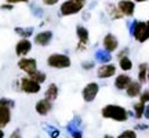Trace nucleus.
<instances>
[{"mask_svg": "<svg viewBox=\"0 0 149 138\" xmlns=\"http://www.w3.org/2000/svg\"><path fill=\"white\" fill-rule=\"evenodd\" d=\"M101 116L107 120H113L117 123H124L128 120L130 112L122 105L117 104H108L101 109Z\"/></svg>", "mask_w": 149, "mask_h": 138, "instance_id": "obj_1", "label": "nucleus"}, {"mask_svg": "<svg viewBox=\"0 0 149 138\" xmlns=\"http://www.w3.org/2000/svg\"><path fill=\"white\" fill-rule=\"evenodd\" d=\"M128 32L134 37V40L138 43H145L149 40V32L146 26V21L134 20L131 24H128Z\"/></svg>", "mask_w": 149, "mask_h": 138, "instance_id": "obj_2", "label": "nucleus"}, {"mask_svg": "<svg viewBox=\"0 0 149 138\" xmlns=\"http://www.w3.org/2000/svg\"><path fill=\"white\" fill-rule=\"evenodd\" d=\"M87 1L86 0H65L59 6V15L72 17L84 10Z\"/></svg>", "mask_w": 149, "mask_h": 138, "instance_id": "obj_3", "label": "nucleus"}, {"mask_svg": "<svg viewBox=\"0 0 149 138\" xmlns=\"http://www.w3.org/2000/svg\"><path fill=\"white\" fill-rule=\"evenodd\" d=\"M47 66L53 69H66L70 68L72 65V59L68 54H62V53H54L50 54L46 59Z\"/></svg>", "mask_w": 149, "mask_h": 138, "instance_id": "obj_4", "label": "nucleus"}, {"mask_svg": "<svg viewBox=\"0 0 149 138\" xmlns=\"http://www.w3.org/2000/svg\"><path fill=\"white\" fill-rule=\"evenodd\" d=\"M18 82H19V91L25 94H39L42 90V84L32 80L29 76H24Z\"/></svg>", "mask_w": 149, "mask_h": 138, "instance_id": "obj_5", "label": "nucleus"}, {"mask_svg": "<svg viewBox=\"0 0 149 138\" xmlns=\"http://www.w3.org/2000/svg\"><path fill=\"white\" fill-rule=\"evenodd\" d=\"M76 36H77V46H76V50L79 51V53H83L86 51V48L88 46V43H90V32H88V29L83 25H77L76 26Z\"/></svg>", "mask_w": 149, "mask_h": 138, "instance_id": "obj_6", "label": "nucleus"}, {"mask_svg": "<svg viewBox=\"0 0 149 138\" xmlns=\"http://www.w3.org/2000/svg\"><path fill=\"white\" fill-rule=\"evenodd\" d=\"M83 120L80 116H74L72 117L68 124H66V131L69 133V135L72 138H83Z\"/></svg>", "mask_w": 149, "mask_h": 138, "instance_id": "obj_7", "label": "nucleus"}, {"mask_svg": "<svg viewBox=\"0 0 149 138\" xmlns=\"http://www.w3.org/2000/svg\"><path fill=\"white\" fill-rule=\"evenodd\" d=\"M100 93V84L97 82H90L83 87L81 90V98L84 102H93Z\"/></svg>", "mask_w": 149, "mask_h": 138, "instance_id": "obj_8", "label": "nucleus"}, {"mask_svg": "<svg viewBox=\"0 0 149 138\" xmlns=\"http://www.w3.org/2000/svg\"><path fill=\"white\" fill-rule=\"evenodd\" d=\"M17 65L24 73L26 75H31L35 70H37V61L36 58H32V57H22V58L18 59Z\"/></svg>", "mask_w": 149, "mask_h": 138, "instance_id": "obj_9", "label": "nucleus"}, {"mask_svg": "<svg viewBox=\"0 0 149 138\" xmlns=\"http://www.w3.org/2000/svg\"><path fill=\"white\" fill-rule=\"evenodd\" d=\"M53 37H54L53 31H50V29L40 31V32H37L33 36V43L36 46H39V47H47L48 44L53 42Z\"/></svg>", "mask_w": 149, "mask_h": 138, "instance_id": "obj_10", "label": "nucleus"}, {"mask_svg": "<svg viewBox=\"0 0 149 138\" xmlns=\"http://www.w3.org/2000/svg\"><path fill=\"white\" fill-rule=\"evenodd\" d=\"M117 72V68L115 64H101L97 69V77L98 79H111Z\"/></svg>", "mask_w": 149, "mask_h": 138, "instance_id": "obj_11", "label": "nucleus"}, {"mask_svg": "<svg viewBox=\"0 0 149 138\" xmlns=\"http://www.w3.org/2000/svg\"><path fill=\"white\" fill-rule=\"evenodd\" d=\"M32 47H33V43L29 40V39H21L18 40L15 44V54L17 57H28V54L32 51Z\"/></svg>", "mask_w": 149, "mask_h": 138, "instance_id": "obj_12", "label": "nucleus"}, {"mask_svg": "<svg viewBox=\"0 0 149 138\" xmlns=\"http://www.w3.org/2000/svg\"><path fill=\"white\" fill-rule=\"evenodd\" d=\"M117 7H119V10L122 11V14L124 15V18L127 17H133L135 14V8H137V4L134 3L133 0H119L116 3Z\"/></svg>", "mask_w": 149, "mask_h": 138, "instance_id": "obj_13", "label": "nucleus"}, {"mask_svg": "<svg viewBox=\"0 0 149 138\" xmlns=\"http://www.w3.org/2000/svg\"><path fill=\"white\" fill-rule=\"evenodd\" d=\"M102 46H104V50H107L109 53H115L119 48V40L113 33H107L102 39Z\"/></svg>", "mask_w": 149, "mask_h": 138, "instance_id": "obj_14", "label": "nucleus"}, {"mask_svg": "<svg viewBox=\"0 0 149 138\" xmlns=\"http://www.w3.org/2000/svg\"><path fill=\"white\" fill-rule=\"evenodd\" d=\"M35 111L40 116H47L48 113L53 111V102L48 101L47 98H42L35 104Z\"/></svg>", "mask_w": 149, "mask_h": 138, "instance_id": "obj_15", "label": "nucleus"}, {"mask_svg": "<svg viewBox=\"0 0 149 138\" xmlns=\"http://www.w3.org/2000/svg\"><path fill=\"white\" fill-rule=\"evenodd\" d=\"M133 82V79H131V76L127 73H120L117 75L116 77H115V82H113V84H115V87H116L119 91H126V89L128 87V84Z\"/></svg>", "mask_w": 149, "mask_h": 138, "instance_id": "obj_16", "label": "nucleus"}, {"mask_svg": "<svg viewBox=\"0 0 149 138\" xmlns=\"http://www.w3.org/2000/svg\"><path fill=\"white\" fill-rule=\"evenodd\" d=\"M105 11H107L108 17L111 18L112 21H119V20L124 18V15L122 14V11L119 10L116 3H107L105 4Z\"/></svg>", "mask_w": 149, "mask_h": 138, "instance_id": "obj_17", "label": "nucleus"}, {"mask_svg": "<svg viewBox=\"0 0 149 138\" xmlns=\"http://www.w3.org/2000/svg\"><path fill=\"white\" fill-rule=\"evenodd\" d=\"M11 108L10 106L0 105V128H6L11 123Z\"/></svg>", "mask_w": 149, "mask_h": 138, "instance_id": "obj_18", "label": "nucleus"}, {"mask_svg": "<svg viewBox=\"0 0 149 138\" xmlns=\"http://www.w3.org/2000/svg\"><path fill=\"white\" fill-rule=\"evenodd\" d=\"M141 93H142V83H139L138 80H133L126 89V95L130 98H137Z\"/></svg>", "mask_w": 149, "mask_h": 138, "instance_id": "obj_19", "label": "nucleus"}, {"mask_svg": "<svg viewBox=\"0 0 149 138\" xmlns=\"http://www.w3.org/2000/svg\"><path fill=\"white\" fill-rule=\"evenodd\" d=\"M59 95V89L58 86L55 84V83H50V84L47 86V89H46V91H44V98H47L48 101L54 102L57 98H58Z\"/></svg>", "mask_w": 149, "mask_h": 138, "instance_id": "obj_20", "label": "nucleus"}, {"mask_svg": "<svg viewBox=\"0 0 149 138\" xmlns=\"http://www.w3.org/2000/svg\"><path fill=\"white\" fill-rule=\"evenodd\" d=\"M94 61L100 64H109L112 61V53L107 50H97L94 53Z\"/></svg>", "mask_w": 149, "mask_h": 138, "instance_id": "obj_21", "label": "nucleus"}, {"mask_svg": "<svg viewBox=\"0 0 149 138\" xmlns=\"http://www.w3.org/2000/svg\"><path fill=\"white\" fill-rule=\"evenodd\" d=\"M14 32L15 35L21 37V39H31L33 36V32H35V29L33 26H28V28H24V26H15L14 28Z\"/></svg>", "mask_w": 149, "mask_h": 138, "instance_id": "obj_22", "label": "nucleus"}, {"mask_svg": "<svg viewBox=\"0 0 149 138\" xmlns=\"http://www.w3.org/2000/svg\"><path fill=\"white\" fill-rule=\"evenodd\" d=\"M138 82L146 83L148 82V62H141L138 66Z\"/></svg>", "mask_w": 149, "mask_h": 138, "instance_id": "obj_23", "label": "nucleus"}, {"mask_svg": "<svg viewBox=\"0 0 149 138\" xmlns=\"http://www.w3.org/2000/svg\"><path fill=\"white\" fill-rule=\"evenodd\" d=\"M133 112H134V117L139 120L144 117V112H145V104H142L141 101L134 102L133 104Z\"/></svg>", "mask_w": 149, "mask_h": 138, "instance_id": "obj_24", "label": "nucleus"}, {"mask_svg": "<svg viewBox=\"0 0 149 138\" xmlns=\"http://www.w3.org/2000/svg\"><path fill=\"white\" fill-rule=\"evenodd\" d=\"M43 128H44V131L50 135V138H59V135H61L59 128H57L55 126H53V124L44 123V124H43Z\"/></svg>", "mask_w": 149, "mask_h": 138, "instance_id": "obj_25", "label": "nucleus"}, {"mask_svg": "<svg viewBox=\"0 0 149 138\" xmlns=\"http://www.w3.org/2000/svg\"><path fill=\"white\" fill-rule=\"evenodd\" d=\"M26 76H29L32 80H35V82H37V83H40V84H43L46 80H47V75L44 73L43 70H35L33 73H31V75H26Z\"/></svg>", "mask_w": 149, "mask_h": 138, "instance_id": "obj_26", "label": "nucleus"}, {"mask_svg": "<svg viewBox=\"0 0 149 138\" xmlns=\"http://www.w3.org/2000/svg\"><path fill=\"white\" fill-rule=\"evenodd\" d=\"M119 68L122 69L123 72H130L133 69V61L128 58V57L119 58Z\"/></svg>", "mask_w": 149, "mask_h": 138, "instance_id": "obj_27", "label": "nucleus"}, {"mask_svg": "<svg viewBox=\"0 0 149 138\" xmlns=\"http://www.w3.org/2000/svg\"><path fill=\"white\" fill-rule=\"evenodd\" d=\"M116 138H138V134L135 130H124Z\"/></svg>", "mask_w": 149, "mask_h": 138, "instance_id": "obj_28", "label": "nucleus"}, {"mask_svg": "<svg viewBox=\"0 0 149 138\" xmlns=\"http://www.w3.org/2000/svg\"><path fill=\"white\" fill-rule=\"evenodd\" d=\"M31 11L33 13V15L37 17V18H42L43 14H44V11H43L42 7H39L36 4H31Z\"/></svg>", "mask_w": 149, "mask_h": 138, "instance_id": "obj_29", "label": "nucleus"}, {"mask_svg": "<svg viewBox=\"0 0 149 138\" xmlns=\"http://www.w3.org/2000/svg\"><path fill=\"white\" fill-rule=\"evenodd\" d=\"M0 105H4V106H10L11 109L15 106V101L11 100V98H7V97H1L0 98Z\"/></svg>", "mask_w": 149, "mask_h": 138, "instance_id": "obj_30", "label": "nucleus"}, {"mask_svg": "<svg viewBox=\"0 0 149 138\" xmlns=\"http://www.w3.org/2000/svg\"><path fill=\"white\" fill-rule=\"evenodd\" d=\"M139 101L142 102V104H149V89L146 90H142V93L139 94Z\"/></svg>", "mask_w": 149, "mask_h": 138, "instance_id": "obj_31", "label": "nucleus"}, {"mask_svg": "<svg viewBox=\"0 0 149 138\" xmlns=\"http://www.w3.org/2000/svg\"><path fill=\"white\" fill-rule=\"evenodd\" d=\"M81 68L84 70H91V69L95 68V62L94 61H83L81 62Z\"/></svg>", "mask_w": 149, "mask_h": 138, "instance_id": "obj_32", "label": "nucleus"}, {"mask_svg": "<svg viewBox=\"0 0 149 138\" xmlns=\"http://www.w3.org/2000/svg\"><path fill=\"white\" fill-rule=\"evenodd\" d=\"M134 128H135V131H137V130H139V131H145V130H148L149 128V124H146V123H137V124L134 126Z\"/></svg>", "mask_w": 149, "mask_h": 138, "instance_id": "obj_33", "label": "nucleus"}, {"mask_svg": "<svg viewBox=\"0 0 149 138\" xmlns=\"http://www.w3.org/2000/svg\"><path fill=\"white\" fill-rule=\"evenodd\" d=\"M42 3L46 7H54V6H57L59 3V0H42Z\"/></svg>", "mask_w": 149, "mask_h": 138, "instance_id": "obj_34", "label": "nucleus"}, {"mask_svg": "<svg viewBox=\"0 0 149 138\" xmlns=\"http://www.w3.org/2000/svg\"><path fill=\"white\" fill-rule=\"evenodd\" d=\"M0 10H3V11H13V10H14V4H11V3H3V4L0 6Z\"/></svg>", "mask_w": 149, "mask_h": 138, "instance_id": "obj_35", "label": "nucleus"}, {"mask_svg": "<svg viewBox=\"0 0 149 138\" xmlns=\"http://www.w3.org/2000/svg\"><path fill=\"white\" fill-rule=\"evenodd\" d=\"M128 53H130V48L124 47L120 50V53H117V58H123V57H128Z\"/></svg>", "mask_w": 149, "mask_h": 138, "instance_id": "obj_36", "label": "nucleus"}, {"mask_svg": "<svg viewBox=\"0 0 149 138\" xmlns=\"http://www.w3.org/2000/svg\"><path fill=\"white\" fill-rule=\"evenodd\" d=\"M6 3H11V4H18V3H29V0H6Z\"/></svg>", "mask_w": 149, "mask_h": 138, "instance_id": "obj_37", "label": "nucleus"}, {"mask_svg": "<svg viewBox=\"0 0 149 138\" xmlns=\"http://www.w3.org/2000/svg\"><path fill=\"white\" fill-rule=\"evenodd\" d=\"M10 138H24V137L21 135L19 130H15V131H13V133L10 134Z\"/></svg>", "mask_w": 149, "mask_h": 138, "instance_id": "obj_38", "label": "nucleus"}, {"mask_svg": "<svg viewBox=\"0 0 149 138\" xmlns=\"http://www.w3.org/2000/svg\"><path fill=\"white\" fill-rule=\"evenodd\" d=\"M144 117L146 120H149V104L145 105V112H144Z\"/></svg>", "mask_w": 149, "mask_h": 138, "instance_id": "obj_39", "label": "nucleus"}, {"mask_svg": "<svg viewBox=\"0 0 149 138\" xmlns=\"http://www.w3.org/2000/svg\"><path fill=\"white\" fill-rule=\"evenodd\" d=\"M84 18H83V20H84V21H88V20H90V13H84Z\"/></svg>", "mask_w": 149, "mask_h": 138, "instance_id": "obj_40", "label": "nucleus"}, {"mask_svg": "<svg viewBox=\"0 0 149 138\" xmlns=\"http://www.w3.org/2000/svg\"><path fill=\"white\" fill-rule=\"evenodd\" d=\"M4 135H6L4 130H3V128H0V138H4Z\"/></svg>", "mask_w": 149, "mask_h": 138, "instance_id": "obj_41", "label": "nucleus"}, {"mask_svg": "<svg viewBox=\"0 0 149 138\" xmlns=\"http://www.w3.org/2000/svg\"><path fill=\"white\" fill-rule=\"evenodd\" d=\"M133 1L137 4V3H145V1H148V0H133Z\"/></svg>", "mask_w": 149, "mask_h": 138, "instance_id": "obj_42", "label": "nucleus"}, {"mask_svg": "<svg viewBox=\"0 0 149 138\" xmlns=\"http://www.w3.org/2000/svg\"><path fill=\"white\" fill-rule=\"evenodd\" d=\"M104 138H115V137H113V135H111V134H105V135H104Z\"/></svg>", "mask_w": 149, "mask_h": 138, "instance_id": "obj_43", "label": "nucleus"}, {"mask_svg": "<svg viewBox=\"0 0 149 138\" xmlns=\"http://www.w3.org/2000/svg\"><path fill=\"white\" fill-rule=\"evenodd\" d=\"M146 83L149 84V62H148V82H146Z\"/></svg>", "mask_w": 149, "mask_h": 138, "instance_id": "obj_44", "label": "nucleus"}, {"mask_svg": "<svg viewBox=\"0 0 149 138\" xmlns=\"http://www.w3.org/2000/svg\"><path fill=\"white\" fill-rule=\"evenodd\" d=\"M146 26H148V32H149V20L146 21Z\"/></svg>", "mask_w": 149, "mask_h": 138, "instance_id": "obj_45", "label": "nucleus"}]
</instances>
